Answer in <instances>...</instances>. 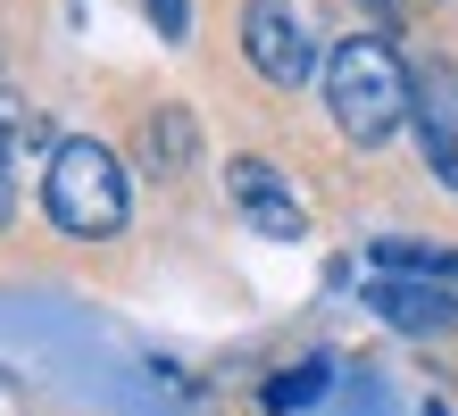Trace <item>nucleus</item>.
I'll return each mask as SVG.
<instances>
[{
  "label": "nucleus",
  "instance_id": "obj_1",
  "mask_svg": "<svg viewBox=\"0 0 458 416\" xmlns=\"http://www.w3.org/2000/svg\"><path fill=\"white\" fill-rule=\"evenodd\" d=\"M326 100H334V125L350 142H392L409 125V67L384 34H350L334 59H326Z\"/></svg>",
  "mask_w": 458,
  "mask_h": 416
},
{
  "label": "nucleus",
  "instance_id": "obj_2",
  "mask_svg": "<svg viewBox=\"0 0 458 416\" xmlns=\"http://www.w3.org/2000/svg\"><path fill=\"white\" fill-rule=\"evenodd\" d=\"M42 208L50 225L75 233V242H100L125 225V166L100 150V142H59L42 166Z\"/></svg>",
  "mask_w": 458,
  "mask_h": 416
},
{
  "label": "nucleus",
  "instance_id": "obj_3",
  "mask_svg": "<svg viewBox=\"0 0 458 416\" xmlns=\"http://www.w3.org/2000/svg\"><path fill=\"white\" fill-rule=\"evenodd\" d=\"M242 50H250V67L267 83H284V92H301V83L317 75V34L284 9V0H250V9H242Z\"/></svg>",
  "mask_w": 458,
  "mask_h": 416
},
{
  "label": "nucleus",
  "instance_id": "obj_4",
  "mask_svg": "<svg viewBox=\"0 0 458 416\" xmlns=\"http://www.w3.org/2000/svg\"><path fill=\"white\" fill-rule=\"evenodd\" d=\"M409 117H417L425 166H434L442 183H458V67L450 59H425L409 75Z\"/></svg>",
  "mask_w": 458,
  "mask_h": 416
},
{
  "label": "nucleus",
  "instance_id": "obj_5",
  "mask_svg": "<svg viewBox=\"0 0 458 416\" xmlns=\"http://www.w3.org/2000/svg\"><path fill=\"white\" fill-rule=\"evenodd\" d=\"M367 309L384 317L392 333H450L458 325V300H450V275H409V267H384L367 284Z\"/></svg>",
  "mask_w": 458,
  "mask_h": 416
},
{
  "label": "nucleus",
  "instance_id": "obj_6",
  "mask_svg": "<svg viewBox=\"0 0 458 416\" xmlns=\"http://www.w3.org/2000/svg\"><path fill=\"white\" fill-rule=\"evenodd\" d=\"M225 191H233V208H242V225H250V233H267V242H301V233H309L292 183H284L267 158H233V166H225Z\"/></svg>",
  "mask_w": 458,
  "mask_h": 416
},
{
  "label": "nucleus",
  "instance_id": "obj_7",
  "mask_svg": "<svg viewBox=\"0 0 458 416\" xmlns=\"http://www.w3.org/2000/svg\"><path fill=\"white\" fill-rule=\"evenodd\" d=\"M326 383H334V358H301V367H284L276 383H267V408H276V416H292V408L326 400Z\"/></svg>",
  "mask_w": 458,
  "mask_h": 416
},
{
  "label": "nucleus",
  "instance_id": "obj_8",
  "mask_svg": "<svg viewBox=\"0 0 458 416\" xmlns=\"http://www.w3.org/2000/svg\"><path fill=\"white\" fill-rule=\"evenodd\" d=\"M17 142H42V125L17 100H0V225H9V200H17Z\"/></svg>",
  "mask_w": 458,
  "mask_h": 416
},
{
  "label": "nucleus",
  "instance_id": "obj_9",
  "mask_svg": "<svg viewBox=\"0 0 458 416\" xmlns=\"http://www.w3.org/2000/svg\"><path fill=\"white\" fill-rule=\"evenodd\" d=\"M150 158H158V175H183L192 166V117L183 108H158L150 117Z\"/></svg>",
  "mask_w": 458,
  "mask_h": 416
},
{
  "label": "nucleus",
  "instance_id": "obj_10",
  "mask_svg": "<svg viewBox=\"0 0 458 416\" xmlns=\"http://www.w3.org/2000/svg\"><path fill=\"white\" fill-rule=\"evenodd\" d=\"M142 9H150V25H158L167 42H183V34H192V0H142Z\"/></svg>",
  "mask_w": 458,
  "mask_h": 416
},
{
  "label": "nucleus",
  "instance_id": "obj_11",
  "mask_svg": "<svg viewBox=\"0 0 458 416\" xmlns=\"http://www.w3.org/2000/svg\"><path fill=\"white\" fill-rule=\"evenodd\" d=\"M384 9H425V0H384Z\"/></svg>",
  "mask_w": 458,
  "mask_h": 416
},
{
  "label": "nucleus",
  "instance_id": "obj_12",
  "mask_svg": "<svg viewBox=\"0 0 458 416\" xmlns=\"http://www.w3.org/2000/svg\"><path fill=\"white\" fill-rule=\"evenodd\" d=\"M425 416H442V408H425Z\"/></svg>",
  "mask_w": 458,
  "mask_h": 416
}]
</instances>
